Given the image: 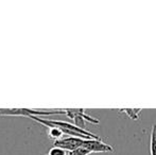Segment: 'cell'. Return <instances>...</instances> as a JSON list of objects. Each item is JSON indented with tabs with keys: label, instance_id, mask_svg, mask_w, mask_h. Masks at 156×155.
I'll use <instances>...</instances> for the list:
<instances>
[{
	"label": "cell",
	"instance_id": "1",
	"mask_svg": "<svg viewBox=\"0 0 156 155\" xmlns=\"http://www.w3.org/2000/svg\"><path fill=\"white\" fill-rule=\"evenodd\" d=\"M34 121L38 122V123L45 125L46 128H51V126H56V128L61 129L63 131L65 136H70V137H80L83 139H101L99 136H97L96 134L89 132L84 129H81L79 126H76V124L69 123L66 121H58V120H49V119H43L37 116L32 117Z\"/></svg>",
	"mask_w": 156,
	"mask_h": 155
},
{
	"label": "cell",
	"instance_id": "4",
	"mask_svg": "<svg viewBox=\"0 0 156 155\" xmlns=\"http://www.w3.org/2000/svg\"><path fill=\"white\" fill-rule=\"evenodd\" d=\"M86 139L80 138V137H70V136H64L62 139L56 140L53 143L54 147L64 149L67 152H71L73 150L78 149L80 147H83Z\"/></svg>",
	"mask_w": 156,
	"mask_h": 155
},
{
	"label": "cell",
	"instance_id": "3",
	"mask_svg": "<svg viewBox=\"0 0 156 155\" xmlns=\"http://www.w3.org/2000/svg\"><path fill=\"white\" fill-rule=\"evenodd\" d=\"M65 112L66 115L70 119L73 120L74 124L76 126H79L81 129H84V130H85V122H90V123H94V124H98L100 122L99 119L87 115L85 113V110H83V108H66Z\"/></svg>",
	"mask_w": 156,
	"mask_h": 155
},
{
	"label": "cell",
	"instance_id": "10",
	"mask_svg": "<svg viewBox=\"0 0 156 155\" xmlns=\"http://www.w3.org/2000/svg\"><path fill=\"white\" fill-rule=\"evenodd\" d=\"M46 155H68V152L65 151L64 149H61V148L53 147L49 150V152Z\"/></svg>",
	"mask_w": 156,
	"mask_h": 155
},
{
	"label": "cell",
	"instance_id": "2",
	"mask_svg": "<svg viewBox=\"0 0 156 155\" xmlns=\"http://www.w3.org/2000/svg\"><path fill=\"white\" fill-rule=\"evenodd\" d=\"M51 115H66L65 110L56 111H38L31 108H0V116H25L31 119L34 116H51Z\"/></svg>",
	"mask_w": 156,
	"mask_h": 155
},
{
	"label": "cell",
	"instance_id": "6",
	"mask_svg": "<svg viewBox=\"0 0 156 155\" xmlns=\"http://www.w3.org/2000/svg\"><path fill=\"white\" fill-rule=\"evenodd\" d=\"M48 136L51 139H53L54 141H56L62 139L65 135H64L63 131L61 129L56 128V126H51V128L48 129Z\"/></svg>",
	"mask_w": 156,
	"mask_h": 155
},
{
	"label": "cell",
	"instance_id": "7",
	"mask_svg": "<svg viewBox=\"0 0 156 155\" xmlns=\"http://www.w3.org/2000/svg\"><path fill=\"white\" fill-rule=\"evenodd\" d=\"M150 151H151V155H156V123L153 124L152 131H151Z\"/></svg>",
	"mask_w": 156,
	"mask_h": 155
},
{
	"label": "cell",
	"instance_id": "8",
	"mask_svg": "<svg viewBox=\"0 0 156 155\" xmlns=\"http://www.w3.org/2000/svg\"><path fill=\"white\" fill-rule=\"evenodd\" d=\"M141 111H142L141 108H124V110H121V112L125 113V114L129 118H132V119L137 120Z\"/></svg>",
	"mask_w": 156,
	"mask_h": 155
},
{
	"label": "cell",
	"instance_id": "9",
	"mask_svg": "<svg viewBox=\"0 0 156 155\" xmlns=\"http://www.w3.org/2000/svg\"><path fill=\"white\" fill-rule=\"evenodd\" d=\"M91 152L84 147H80L71 152H68V155H89Z\"/></svg>",
	"mask_w": 156,
	"mask_h": 155
},
{
	"label": "cell",
	"instance_id": "5",
	"mask_svg": "<svg viewBox=\"0 0 156 155\" xmlns=\"http://www.w3.org/2000/svg\"><path fill=\"white\" fill-rule=\"evenodd\" d=\"M83 147L93 153V152H114L113 147H111L107 143H103L101 139H86L83 145Z\"/></svg>",
	"mask_w": 156,
	"mask_h": 155
}]
</instances>
